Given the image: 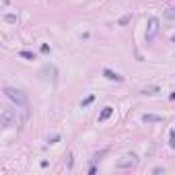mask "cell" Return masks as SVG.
<instances>
[{"mask_svg":"<svg viewBox=\"0 0 175 175\" xmlns=\"http://www.w3.org/2000/svg\"><path fill=\"white\" fill-rule=\"evenodd\" d=\"M2 91H4L6 99H11V101L15 103V105H17V107L25 113V115H29V101H27V95H25L23 91L15 89V87H8V85H6Z\"/></svg>","mask_w":175,"mask_h":175,"instance_id":"obj_1","label":"cell"},{"mask_svg":"<svg viewBox=\"0 0 175 175\" xmlns=\"http://www.w3.org/2000/svg\"><path fill=\"white\" fill-rule=\"evenodd\" d=\"M0 124L4 126V128L21 126L23 124V118H19V113L15 111L12 107H2V111H0Z\"/></svg>","mask_w":175,"mask_h":175,"instance_id":"obj_2","label":"cell"},{"mask_svg":"<svg viewBox=\"0 0 175 175\" xmlns=\"http://www.w3.org/2000/svg\"><path fill=\"white\" fill-rule=\"evenodd\" d=\"M159 27H161V21H159L157 17H150V19L146 21V33H144L146 41H153L155 37H157V33H159Z\"/></svg>","mask_w":175,"mask_h":175,"instance_id":"obj_3","label":"cell"},{"mask_svg":"<svg viewBox=\"0 0 175 175\" xmlns=\"http://www.w3.org/2000/svg\"><path fill=\"white\" fill-rule=\"evenodd\" d=\"M136 165H138V157H136L134 153H128L115 163V167H118V169H132V167H136Z\"/></svg>","mask_w":175,"mask_h":175,"instance_id":"obj_4","label":"cell"},{"mask_svg":"<svg viewBox=\"0 0 175 175\" xmlns=\"http://www.w3.org/2000/svg\"><path fill=\"white\" fill-rule=\"evenodd\" d=\"M103 76H105L107 80H115V83H122V80H124V76L118 74V72H113L111 68H105V70H103Z\"/></svg>","mask_w":175,"mask_h":175,"instance_id":"obj_5","label":"cell"},{"mask_svg":"<svg viewBox=\"0 0 175 175\" xmlns=\"http://www.w3.org/2000/svg\"><path fill=\"white\" fill-rule=\"evenodd\" d=\"M142 122H144V124H159V122H163V115H157V113H144V115H142Z\"/></svg>","mask_w":175,"mask_h":175,"instance_id":"obj_6","label":"cell"},{"mask_svg":"<svg viewBox=\"0 0 175 175\" xmlns=\"http://www.w3.org/2000/svg\"><path fill=\"white\" fill-rule=\"evenodd\" d=\"M111 113H113V107H111V105L103 107V111L99 113V122H105V119H109V118H111Z\"/></svg>","mask_w":175,"mask_h":175,"instance_id":"obj_7","label":"cell"},{"mask_svg":"<svg viewBox=\"0 0 175 175\" xmlns=\"http://www.w3.org/2000/svg\"><path fill=\"white\" fill-rule=\"evenodd\" d=\"M19 56H21V58H25V60H35V58H37V56L33 54V52H27V50L19 52Z\"/></svg>","mask_w":175,"mask_h":175,"instance_id":"obj_8","label":"cell"},{"mask_svg":"<svg viewBox=\"0 0 175 175\" xmlns=\"http://www.w3.org/2000/svg\"><path fill=\"white\" fill-rule=\"evenodd\" d=\"M159 93V87H146V89H142V95H157Z\"/></svg>","mask_w":175,"mask_h":175,"instance_id":"obj_9","label":"cell"},{"mask_svg":"<svg viewBox=\"0 0 175 175\" xmlns=\"http://www.w3.org/2000/svg\"><path fill=\"white\" fill-rule=\"evenodd\" d=\"M93 99H95L93 95H89L87 99H83V101H80V107H87V105H91V103H93Z\"/></svg>","mask_w":175,"mask_h":175,"instance_id":"obj_10","label":"cell"},{"mask_svg":"<svg viewBox=\"0 0 175 175\" xmlns=\"http://www.w3.org/2000/svg\"><path fill=\"white\" fill-rule=\"evenodd\" d=\"M169 146H171V148H175V128L169 132Z\"/></svg>","mask_w":175,"mask_h":175,"instance_id":"obj_11","label":"cell"},{"mask_svg":"<svg viewBox=\"0 0 175 175\" xmlns=\"http://www.w3.org/2000/svg\"><path fill=\"white\" fill-rule=\"evenodd\" d=\"M130 21H132V15H124V17L119 19V25H128Z\"/></svg>","mask_w":175,"mask_h":175,"instance_id":"obj_12","label":"cell"},{"mask_svg":"<svg viewBox=\"0 0 175 175\" xmlns=\"http://www.w3.org/2000/svg\"><path fill=\"white\" fill-rule=\"evenodd\" d=\"M2 19H4L6 23H17V15H4Z\"/></svg>","mask_w":175,"mask_h":175,"instance_id":"obj_13","label":"cell"},{"mask_svg":"<svg viewBox=\"0 0 175 175\" xmlns=\"http://www.w3.org/2000/svg\"><path fill=\"white\" fill-rule=\"evenodd\" d=\"M72 165H74V159H72V153H68V161H66V167H68V169H72Z\"/></svg>","mask_w":175,"mask_h":175,"instance_id":"obj_14","label":"cell"},{"mask_svg":"<svg viewBox=\"0 0 175 175\" xmlns=\"http://www.w3.org/2000/svg\"><path fill=\"white\" fill-rule=\"evenodd\" d=\"M165 15H167V17H171V19H175V8H169Z\"/></svg>","mask_w":175,"mask_h":175,"instance_id":"obj_15","label":"cell"},{"mask_svg":"<svg viewBox=\"0 0 175 175\" xmlns=\"http://www.w3.org/2000/svg\"><path fill=\"white\" fill-rule=\"evenodd\" d=\"M41 52H43V54H50V45L43 43V45H41Z\"/></svg>","mask_w":175,"mask_h":175,"instance_id":"obj_16","label":"cell"},{"mask_svg":"<svg viewBox=\"0 0 175 175\" xmlns=\"http://www.w3.org/2000/svg\"><path fill=\"white\" fill-rule=\"evenodd\" d=\"M58 140H60V136H52V138H50V140H47V142H50V144H56Z\"/></svg>","mask_w":175,"mask_h":175,"instance_id":"obj_17","label":"cell"},{"mask_svg":"<svg viewBox=\"0 0 175 175\" xmlns=\"http://www.w3.org/2000/svg\"><path fill=\"white\" fill-rule=\"evenodd\" d=\"M8 2H11V0H2V4H4V6H6V4H8Z\"/></svg>","mask_w":175,"mask_h":175,"instance_id":"obj_18","label":"cell"},{"mask_svg":"<svg viewBox=\"0 0 175 175\" xmlns=\"http://www.w3.org/2000/svg\"><path fill=\"white\" fill-rule=\"evenodd\" d=\"M171 41H173V43H175V33H173V35H171Z\"/></svg>","mask_w":175,"mask_h":175,"instance_id":"obj_19","label":"cell"}]
</instances>
